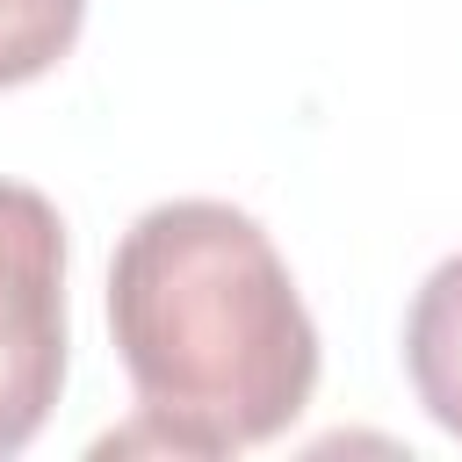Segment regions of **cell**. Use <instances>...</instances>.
I'll use <instances>...</instances> for the list:
<instances>
[{
    "instance_id": "4",
    "label": "cell",
    "mask_w": 462,
    "mask_h": 462,
    "mask_svg": "<svg viewBox=\"0 0 462 462\" xmlns=\"http://www.w3.org/2000/svg\"><path fill=\"white\" fill-rule=\"evenodd\" d=\"M87 0H0V94L43 79L79 43Z\"/></svg>"
},
{
    "instance_id": "2",
    "label": "cell",
    "mask_w": 462,
    "mask_h": 462,
    "mask_svg": "<svg viewBox=\"0 0 462 462\" xmlns=\"http://www.w3.org/2000/svg\"><path fill=\"white\" fill-rule=\"evenodd\" d=\"M65 390V217L0 180V455H22Z\"/></svg>"
},
{
    "instance_id": "3",
    "label": "cell",
    "mask_w": 462,
    "mask_h": 462,
    "mask_svg": "<svg viewBox=\"0 0 462 462\" xmlns=\"http://www.w3.org/2000/svg\"><path fill=\"white\" fill-rule=\"evenodd\" d=\"M404 375L426 419L462 440V253L440 260L404 310Z\"/></svg>"
},
{
    "instance_id": "1",
    "label": "cell",
    "mask_w": 462,
    "mask_h": 462,
    "mask_svg": "<svg viewBox=\"0 0 462 462\" xmlns=\"http://www.w3.org/2000/svg\"><path fill=\"white\" fill-rule=\"evenodd\" d=\"M108 332L137 390L116 448L238 455L296 426L318 390V325L274 238L209 195L144 209L108 260Z\"/></svg>"
}]
</instances>
